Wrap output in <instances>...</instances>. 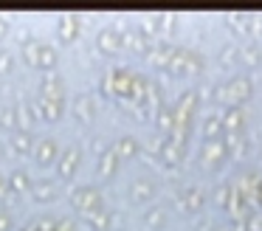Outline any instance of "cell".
Instances as JSON below:
<instances>
[{"label": "cell", "instance_id": "52a82bcc", "mask_svg": "<svg viewBox=\"0 0 262 231\" xmlns=\"http://www.w3.org/2000/svg\"><path fill=\"white\" fill-rule=\"evenodd\" d=\"M34 141H37V135L31 133V130H14L12 138H9V150H12L17 158H26V155H31V150H34Z\"/></svg>", "mask_w": 262, "mask_h": 231}, {"label": "cell", "instance_id": "4fadbf2b", "mask_svg": "<svg viewBox=\"0 0 262 231\" xmlns=\"http://www.w3.org/2000/svg\"><path fill=\"white\" fill-rule=\"evenodd\" d=\"M14 71V54L9 48H0V76Z\"/></svg>", "mask_w": 262, "mask_h": 231}, {"label": "cell", "instance_id": "2e32d148", "mask_svg": "<svg viewBox=\"0 0 262 231\" xmlns=\"http://www.w3.org/2000/svg\"><path fill=\"white\" fill-rule=\"evenodd\" d=\"M12 225H14V220H12V214L6 212V208L0 206V231H12Z\"/></svg>", "mask_w": 262, "mask_h": 231}, {"label": "cell", "instance_id": "ba28073f", "mask_svg": "<svg viewBox=\"0 0 262 231\" xmlns=\"http://www.w3.org/2000/svg\"><path fill=\"white\" fill-rule=\"evenodd\" d=\"M6 180H9V197L14 200V197L26 195V192L31 189V180H34V178H31L23 166H17V169H12V172L6 175Z\"/></svg>", "mask_w": 262, "mask_h": 231}, {"label": "cell", "instance_id": "30bf717a", "mask_svg": "<svg viewBox=\"0 0 262 231\" xmlns=\"http://www.w3.org/2000/svg\"><path fill=\"white\" fill-rule=\"evenodd\" d=\"M0 130H6V133L20 130V104L0 107Z\"/></svg>", "mask_w": 262, "mask_h": 231}, {"label": "cell", "instance_id": "3957f363", "mask_svg": "<svg viewBox=\"0 0 262 231\" xmlns=\"http://www.w3.org/2000/svg\"><path fill=\"white\" fill-rule=\"evenodd\" d=\"M59 141L57 138H51V135H37V141H34V150H31V158H34L40 166H54L57 163V158H59Z\"/></svg>", "mask_w": 262, "mask_h": 231}, {"label": "cell", "instance_id": "7a4b0ae2", "mask_svg": "<svg viewBox=\"0 0 262 231\" xmlns=\"http://www.w3.org/2000/svg\"><path fill=\"white\" fill-rule=\"evenodd\" d=\"M71 203L76 206V212L82 214V217H91V214L102 212L104 203H102V195H99L93 186L82 183V186H74L71 189Z\"/></svg>", "mask_w": 262, "mask_h": 231}, {"label": "cell", "instance_id": "7c38bea8", "mask_svg": "<svg viewBox=\"0 0 262 231\" xmlns=\"http://www.w3.org/2000/svg\"><path fill=\"white\" fill-rule=\"evenodd\" d=\"M59 228V217H51V214H42V217H34L26 223V228L20 231H57Z\"/></svg>", "mask_w": 262, "mask_h": 231}, {"label": "cell", "instance_id": "6da1fadb", "mask_svg": "<svg viewBox=\"0 0 262 231\" xmlns=\"http://www.w3.org/2000/svg\"><path fill=\"white\" fill-rule=\"evenodd\" d=\"M23 62L34 71H42V73H54L59 65V54L54 45H48L46 39H37V37H29L23 45Z\"/></svg>", "mask_w": 262, "mask_h": 231}, {"label": "cell", "instance_id": "e0dca14e", "mask_svg": "<svg viewBox=\"0 0 262 231\" xmlns=\"http://www.w3.org/2000/svg\"><path fill=\"white\" fill-rule=\"evenodd\" d=\"M9 197V180H6V175L0 172V200H6Z\"/></svg>", "mask_w": 262, "mask_h": 231}, {"label": "cell", "instance_id": "8992f818", "mask_svg": "<svg viewBox=\"0 0 262 231\" xmlns=\"http://www.w3.org/2000/svg\"><path fill=\"white\" fill-rule=\"evenodd\" d=\"M82 31V20L79 14H59L57 17V37L62 43H74Z\"/></svg>", "mask_w": 262, "mask_h": 231}, {"label": "cell", "instance_id": "8fae6325", "mask_svg": "<svg viewBox=\"0 0 262 231\" xmlns=\"http://www.w3.org/2000/svg\"><path fill=\"white\" fill-rule=\"evenodd\" d=\"M71 107H74L76 118H79L82 124H91V121H93V113H96V110H93V99H91V96L79 93V96L74 99V104H71Z\"/></svg>", "mask_w": 262, "mask_h": 231}, {"label": "cell", "instance_id": "5b68a950", "mask_svg": "<svg viewBox=\"0 0 262 231\" xmlns=\"http://www.w3.org/2000/svg\"><path fill=\"white\" fill-rule=\"evenodd\" d=\"M37 96H42V99H48V101H65V82H62V76H59L57 71H54V73H42L40 85H37Z\"/></svg>", "mask_w": 262, "mask_h": 231}, {"label": "cell", "instance_id": "277c9868", "mask_svg": "<svg viewBox=\"0 0 262 231\" xmlns=\"http://www.w3.org/2000/svg\"><path fill=\"white\" fill-rule=\"evenodd\" d=\"M79 161H82V150L79 146H68V150L59 152L57 163H54V169H57V178L59 180H71L76 175V169H79Z\"/></svg>", "mask_w": 262, "mask_h": 231}, {"label": "cell", "instance_id": "5bb4252c", "mask_svg": "<svg viewBox=\"0 0 262 231\" xmlns=\"http://www.w3.org/2000/svg\"><path fill=\"white\" fill-rule=\"evenodd\" d=\"M113 166H116V158H113V152H107V155L99 161V178H110V175H113Z\"/></svg>", "mask_w": 262, "mask_h": 231}, {"label": "cell", "instance_id": "9a60e30c", "mask_svg": "<svg viewBox=\"0 0 262 231\" xmlns=\"http://www.w3.org/2000/svg\"><path fill=\"white\" fill-rule=\"evenodd\" d=\"M99 45H102V51H113V31H110V28H104V31L99 34Z\"/></svg>", "mask_w": 262, "mask_h": 231}, {"label": "cell", "instance_id": "ac0fdd59", "mask_svg": "<svg viewBox=\"0 0 262 231\" xmlns=\"http://www.w3.org/2000/svg\"><path fill=\"white\" fill-rule=\"evenodd\" d=\"M6 34H9V17H3V14H0V39L6 37Z\"/></svg>", "mask_w": 262, "mask_h": 231}, {"label": "cell", "instance_id": "9c48e42d", "mask_svg": "<svg viewBox=\"0 0 262 231\" xmlns=\"http://www.w3.org/2000/svg\"><path fill=\"white\" fill-rule=\"evenodd\" d=\"M31 197H34L37 203H51V200H57L59 197V189H57V183L54 180H48V178H37V180H31Z\"/></svg>", "mask_w": 262, "mask_h": 231}]
</instances>
